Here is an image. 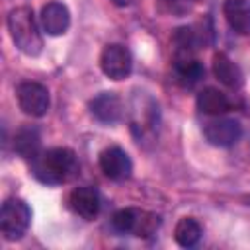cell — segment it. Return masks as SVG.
I'll return each instance as SVG.
<instances>
[{
	"mask_svg": "<svg viewBox=\"0 0 250 250\" xmlns=\"http://www.w3.org/2000/svg\"><path fill=\"white\" fill-rule=\"evenodd\" d=\"M213 72L215 76L219 78L221 84H225L227 88H240L242 82H244V76H242V70L225 55V53H217L213 57Z\"/></svg>",
	"mask_w": 250,
	"mask_h": 250,
	"instance_id": "cell-14",
	"label": "cell"
},
{
	"mask_svg": "<svg viewBox=\"0 0 250 250\" xmlns=\"http://www.w3.org/2000/svg\"><path fill=\"white\" fill-rule=\"evenodd\" d=\"M174 72H176V80L184 88H191L203 78L205 70H203L201 62L197 59H193V57H176Z\"/></svg>",
	"mask_w": 250,
	"mask_h": 250,
	"instance_id": "cell-17",
	"label": "cell"
},
{
	"mask_svg": "<svg viewBox=\"0 0 250 250\" xmlns=\"http://www.w3.org/2000/svg\"><path fill=\"white\" fill-rule=\"evenodd\" d=\"M100 68L102 72L111 80H123L131 74L133 68V57L127 47L119 43L105 45L100 55Z\"/></svg>",
	"mask_w": 250,
	"mask_h": 250,
	"instance_id": "cell-5",
	"label": "cell"
},
{
	"mask_svg": "<svg viewBox=\"0 0 250 250\" xmlns=\"http://www.w3.org/2000/svg\"><path fill=\"white\" fill-rule=\"evenodd\" d=\"M68 203H70V209L86 221H92L100 213V193L96 188H90V186L74 188L68 195Z\"/></svg>",
	"mask_w": 250,
	"mask_h": 250,
	"instance_id": "cell-9",
	"label": "cell"
},
{
	"mask_svg": "<svg viewBox=\"0 0 250 250\" xmlns=\"http://www.w3.org/2000/svg\"><path fill=\"white\" fill-rule=\"evenodd\" d=\"M111 225L117 232L129 234L133 232L135 236H152L160 225V217L154 213L139 211V209H119L111 217Z\"/></svg>",
	"mask_w": 250,
	"mask_h": 250,
	"instance_id": "cell-4",
	"label": "cell"
},
{
	"mask_svg": "<svg viewBox=\"0 0 250 250\" xmlns=\"http://www.w3.org/2000/svg\"><path fill=\"white\" fill-rule=\"evenodd\" d=\"M8 31L12 35L14 45L21 53H25L29 57H35L41 53L43 37L39 33V27H37V21H35L31 8H27V6L14 8L8 14Z\"/></svg>",
	"mask_w": 250,
	"mask_h": 250,
	"instance_id": "cell-2",
	"label": "cell"
},
{
	"mask_svg": "<svg viewBox=\"0 0 250 250\" xmlns=\"http://www.w3.org/2000/svg\"><path fill=\"white\" fill-rule=\"evenodd\" d=\"M199 238H201V225L193 217H184L178 221V225L174 229V240L180 246L191 248L199 242Z\"/></svg>",
	"mask_w": 250,
	"mask_h": 250,
	"instance_id": "cell-18",
	"label": "cell"
},
{
	"mask_svg": "<svg viewBox=\"0 0 250 250\" xmlns=\"http://www.w3.org/2000/svg\"><path fill=\"white\" fill-rule=\"evenodd\" d=\"M16 96L20 109L31 117H43L49 111V90L39 82H21Z\"/></svg>",
	"mask_w": 250,
	"mask_h": 250,
	"instance_id": "cell-6",
	"label": "cell"
},
{
	"mask_svg": "<svg viewBox=\"0 0 250 250\" xmlns=\"http://www.w3.org/2000/svg\"><path fill=\"white\" fill-rule=\"evenodd\" d=\"M203 135L215 146H232L242 137V127L236 119H213L205 123Z\"/></svg>",
	"mask_w": 250,
	"mask_h": 250,
	"instance_id": "cell-8",
	"label": "cell"
},
{
	"mask_svg": "<svg viewBox=\"0 0 250 250\" xmlns=\"http://www.w3.org/2000/svg\"><path fill=\"white\" fill-rule=\"evenodd\" d=\"M133 129H137L139 131V137L141 135H146V133H150V131H154V127H156V117H158V107H156V104L150 100V98H143L137 105H135V109H133Z\"/></svg>",
	"mask_w": 250,
	"mask_h": 250,
	"instance_id": "cell-15",
	"label": "cell"
},
{
	"mask_svg": "<svg viewBox=\"0 0 250 250\" xmlns=\"http://www.w3.org/2000/svg\"><path fill=\"white\" fill-rule=\"evenodd\" d=\"M14 150L25 158V160H33L35 156H39L41 152V135H39V129L37 127H31V125H25L21 127L16 137H14Z\"/></svg>",
	"mask_w": 250,
	"mask_h": 250,
	"instance_id": "cell-13",
	"label": "cell"
},
{
	"mask_svg": "<svg viewBox=\"0 0 250 250\" xmlns=\"http://www.w3.org/2000/svg\"><path fill=\"white\" fill-rule=\"evenodd\" d=\"M223 14L230 29L240 35H250V2L246 0H225Z\"/></svg>",
	"mask_w": 250,
	"mask_h": 250,
	"instance_id": "cell-12",
	"label": "cell"
},
{
	"mask_svg": "<svg viewBox=\"0 0 250 250\" xmlns=\"http://www.w3.org/2000/svg\"><path fill=\"white\" fill-rule=\"evenodd\" d=\"M41 25L49 35H62L70 25V12L62 2H47L41 8Z\"/></svg>",
	"mask_w": 250,
	"mask_h": 250,
	"instance_id": "cell-11",
	"label": "cell"
},
{
	"mask_svg": "<svg viewBox=\"0 0 250 250\" xmlns=\"http://www.w3.org/2000/svg\"><path fill=\"white\" fill-rule=\"evenodd\" d=\"M170 6H174V8H178V6H186L188 4V0H166Z\"/></svg>",
	"mask_w": 250,
	"mask_h": 250,
	"instance_id": "cell-19",
	"label": "cell"
},
{
	"mask_svg": "<svg viewBox=\"0 0 250 250\" xmlns=\"http://www.w3.org/2000/svg\"><path fill=\"white\" fill-rule=\"evenodd\" d=\"M31 223V209L23 199L10 197L0 211V229L6 240H20Z\"/></svg>",
	"mask_w": 250,
	"mask_h": 250,
	"instance_id": "cell-3",
	"label": "cell"
},
{
	"mask_svg": "<svg viewBox=\"0 0 250 250\" xmlns=\"http://www.w3.org/2000/svg\"><path fill=\"white\" fill-rule=\"evenodd\" d=\"M115 2H117V4H121V6H125V4H129L131 0H115Z\"/></svg>",
	"mask_w": 250,
	"mask_h": 250,
	"instance_id": "cell-20",
	"label": "cell"
},
{
	"mask_svg": "<svg viewBox=\"0 0 250 250\" xmlns=\"http://www.w3.org/2000/svg\"><path fill=\"white\" fill-rule=\"evenodd\" d=\"M197 109L205 115H223L230 109V100L217 88H205L197 96Z\"/></svg>",
	"mask_w": 250,
	"mask_h": 250,
	"instance_id": "cell-16",
	"label": "cell"
},
{
	"mask_svg": "<svg viewBox=\"0 0 250 250\" xmlns=\"http://www.w3.org/2000/svg\"><path fill=\"white\" fill-rule=\"evenodd\" d=\"M31 172L43 184H66L78 174V160L70 148L57 146L39 152V156L31 160Z\"/></svg>",
	"mask_w": 250,
	"mask_h": 250,
	"instance_id": "cell-1",
	"label": "cell"
},
{
	"mask_svg": "<svg viewBox=\"0 0 250 250\" xmlns=\"http://www.w3.org/2000/svg\"><path fill=\"white\" fill-rule=\"evenodd\" d=\"M100 170L105 174V178L121 182L127 180L133 172V162L129 154L119 146H109L100 152Z\"/></svg>",
	"mask_w": 250,
	"mask_h": 250,
	"instance_id": "cell-7",
	"label": "cell"
},
{
	"mask_svg": "<svg viewBox=\"0 0 250 250\" xmlns=\"http://www.w3.org/2000/svg\"><path fill=\"white\" fill-rule=\"evenodd\" d=\"M90 113L102 123H115L123 115V102L115 92H102L90 100Z\"/></svg>",
	"mask_w": 250,
	"mask_h": 250,
	"instance_id": "cell-10",
	"label": "cell"
}]
</instances>
